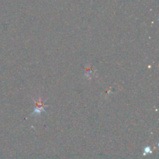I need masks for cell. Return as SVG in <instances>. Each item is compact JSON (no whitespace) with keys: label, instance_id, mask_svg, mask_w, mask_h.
<instances>
[{"label":"cell","instance_id":"6da1fadb","mask_svg":"<svg viewBox=\"0 0 159 159\" xmlns=\"http://www.w3.org/2000/svg\"><path fill=\"white\" fill-rule=\"evenodd\" d=\"M44 105L43 103L42 100L39 99L35 102V109H34V114L35 115H38V114L41 113L42 111H44Z\"/></svg>","mask_w":159,"mask_h":159}]
</instances>
